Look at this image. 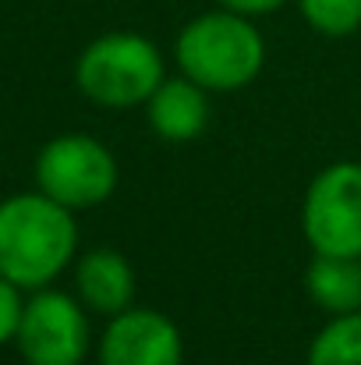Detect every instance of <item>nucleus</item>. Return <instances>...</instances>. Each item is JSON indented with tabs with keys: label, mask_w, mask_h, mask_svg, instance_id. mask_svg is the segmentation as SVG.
<instances>
[{
	"label": "nucleus",
	"mask_w": 361,
	"mask_h": 365,
	"mask_svg": "<svg viewBox=\"0 0 361 365\" xmlns=\"http://www.w3.org/2000/svg\"><path fill=\"white\" fill-rule=\"evenodd\" d=\"M308 25L323 36H351L361 25V0H298Z\"/></svg>",
	"instance_id": "f8f14e48"
},
{
	"label": "nucleus",
	"mask_w": 361,
	"mask_h": 365,
	"mask_svg": "<svg viewBox=\"0 0 361 365\" xmlns=\"http://www.w3.org/2000/svg\"><path fill=\"white\" fill-rule=\"evenodd\" d=\"M305 287L319 302V309H326L333 316L361 312V255L315 252V259L305 273Z\"/></svg>",
	"instance_id": "9d476101"
},
{
	"label": "nucleus",
	"mask_w": 361,
	"mask_h": 365,
	"mask_svg": "<svg viewBox=\"0 0 361 365\" xmlns=\"http://www.w3.org/2000/svg\"><path fill=\"white\" fill-rule=\"evenodd\" d=\"M308 365H361V312L333 316L312 341Z\"/></svg>",
	"instance_id": "9b49d317"
},
{
	"label": "nucleus",
	"mask_w": 361,
	"mask_h": 365,
	"mask_svg": "<svg viewBox=\"0 0 361 365\" xmlns=\"http://www.w3.org/2000/svg\"><path fill=\"white\" fill-rule=\"evenodd\" d=\"M227 11H238V14H266L273 7H280L283 0H220Z\"/></svg>",
	"instance_id": "4468645a"
},
{
	"label": "nucleus",
	"mask_w": 361,
	"mask_h": 365,
	"mask_svg": "<svg viewBox=\"0 0 361 365\" xmlns=\"http://www.w3.org/2000/svg\"><path fill=\"white\" fill-rule=\"evenodd\" d=\"M78 89L100 107H135L149 103V96L163 82L159 50L135 32H110L85 46L75 68Z\"/></svg>",
	"instance_id": "7ed1b4c3"
},
{
	"label": "nucleus",
	"mask_w": 361,
	"mask_h": 365,
	"mask_svg": "<svg viewBox=\"0 0 361 365\" xmlns=\"http://www.w3.org/2000/svg\"><path fill=\"white\" fill-rule=\"evenodd\" d=\"M39 192L68 210L100 206L117 188V163L107 145L89 135H61L43 145L36 160Z\"/></svg>",
	"instance_id": "20e7f679"
},
{
	"label": "nucleus",
	"mask_w": 361,
	"mask_h": 365,
	"mask_svg": "<svg viewBox=\"0 0 361 365\" xmlns=\"http://www.w3.org/2000/svg\"><path fill=\"white\" fill-rule=\"evenodd\" d=\"M75 284L78 294L89 309L117 316L124 309H131L135 298V273L127 266V259L114 248H93L82 255L78 269H75Z\"/></svg>",
	"instance_id": "1a4fd4ad"
},
{
	"label": "nucleus",
	"mask_w": 361,
	"mask_h": 365,
	"mask_svg": "<svg viewBox=\"0 0 361 365\" xmlns=\"http://www.w3.org/2000/svg\"><path fill=\"white\" fill-rule=\"evenodd\" d=\"M301 227L315 252L361 255V163H333L312 181Z\"/></svg>",
	"instance_id": "39448f33"
},
{
	"label": "nucleus",
	"mask_w": 361,
	"mask_h": 365,
	"mask_svg": "<svg viewBox=\"0 0 361 365\" xmlns=\"http://www.w3.org/2000/svg\"><path fill=\"white\" fill-rule=\"evenodd\" d=\"M177 327L152 309H124L100 341V365H181Z\"/></svg>",
	"instance_id": "0eeeda50"
},
{
	"label": "nucleus",
	"mask_w": 361,
	"mask_h": 365,
	"mask_svg": "<svg viewBox=\"0 0 361 365\" xmlns=\"http://www.w3.org/2000/svg\"><path fill=\"white\" fill-rule=\"evenodd\" d=\"M21 298H18V284H11L7 277H0V344H7L18 334L21 323Z\"/></svg>",
	"instance_id": "ddd939ff"
},
{
	"label": "nucleus",
	"mask_w": 361,
	"mask_h": 365,
	"mask_svg": "<svg viewBox=\"0 0 361 365\" xmlns=\"http://www.w3.org/2000/svg\"><path fill=\"white\" fill-rule=\"evenodd\" d=\"M78 227L71 210L32 192L0 202V277L18 287L50 284L75 255Z\"/></svg>",
	"instance_id": "f257e3e1"
},
{
	"label": "nucleus",
	"mask_w": 361,
	"mask_h": 365,
	"mask_svg": "<svg viewBox=\"0 0 361 365\" xmlns=\"http://www.w3.org/2000/svg\"><path fill=\"white\" fill-rule=\"evenodd\" d=\"M149 124L167 142H192V138H199L206 131V124H209L206 89L199 82H192L188 75L159 82V89L149 96Z\"/></svg>",
	"instance_id": "6e6552de"
},
{
	"label": "nucleus",
	"mask_w": 361,
	"mask_h": 365,
	"mask_svg": "<svg viewBox=\"0 0 361 365\" xmlns=\"http://www.w3.org/2000/svg\"><path fill=\"white\" fill-rule=\"evenodd\" d=\"M14 341L28 365H82L89 323L75 298L61 291H39L32 302H25Z\"/></svg>",
	"instance_id": "423d86ee"
},
{
	"label": "nucleus",
	"mask_w": 361,
	"mask_h": 365,
	"mask_svg": "<svg viewBox=\"0 0 361 365\" xmlns=\"http://www.w3.org/2000/svg\"><path fill=\"white\" fill-rule=\"evenodd\" d=\"M262 36L238 11L202 14L177 36V64L202 89H241L262 71Z\"/></svg>",
	"instance_id": "f03ea898"
}]
</instances>
